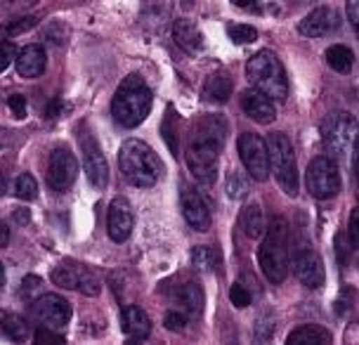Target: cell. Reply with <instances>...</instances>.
Here are the masks:
<instances>
[{
	"label": "cell",
	"instance_id": "cell-1",
	"mask_svg": "<svg viewBox=\"0 0 359 345\" xmlns=\"http://www.w3.org/2000/svg\"><path fill=\"white\" fill-rule=\"evenodd\" d=\"M227 137V123L222 116H203L194 123L187 144V165L201 184H213L220 163V151Z\"/></svg>",
	"mask_w": 359,
	"mask_h": 345
},
{
	"label": "cell",
	"instance_id": "cell-2",
	"mask_svg": "<svg viewBox=\"0 0 359 345\" xmlns=\"http://www.w3.org/2000/svg\"><path fill=\"white\" fill-rule=\"evenodd\" d=\"M258 263L267 282L281 284L291 267V227L286 218H274L265 227V239L258 248Z\"/></svg>",
	"mask_w": 359,
	"mask_h": 345
},
{
	"label": "cell",
	"instance_id": "cell-3",
	"mask_svg": "<svg viewBox=\"0 0 359 345\" xmlns=\"http://www.w3.org/2000/svg\"><path fill=\"white\" fill-rule=\"evenodd\" d=\"M154 93L147 86L142 76L130 74L116 88L111 100V116L121 128H137L142 126L151 111Z\"/></svg>",
	"mask_w": 359,
	"mask_h": 345
},
{
	"label": "cell",
	"instance_id": "cell-4",
	"mask_svg": "<svg viewBox=\"0 0 359 345\" xmlns=\"http://www.w3.org/2000/svg\"><path fill=\"white\" fill-rule=\"evenodd\" d=\"M118 165L121 172L133 187L149 189L163 177V161L156 151L142 140H126L118 149Z\"/></svg>",
	"mask_w": 359,
	"mask_h": 345
},
{
	"label": "cell",
	"instance_id": "cell-5",
	"mask_svg": "<svg viewBox=\"0 0 359 345\" xmlns=\"http://www.w3.org/2000/svg\"><path fill=\"white\" fill-rule=\"evenodd\" d=\"M246 76L253 90L267 95L272 102H286L288 97V79L284 64L272 50H260L246 64Z\"/></svg>",
	"mask_w": 359,
	"mask_h": 345
},
{
	"label": "cell",
	"instance_id": "cell-6",
	"mask_svg": "<svg viewBox=\"0 0 359 345\" xmlns=\"http://www.w3.org/2000/svg\"><path fill=\"white\" fill-rule=\"evenodd\" d=\"M267 151H269V172H274L279 187L284 194L296 196L298 194V163L296 151L288 140L286 133H272L267 135Z\"/></svg>",
	"mask_w": 359,
	"mask_h": 345
},
{
	"label": "cell",
	"instance_id": "cell-7",
	"mask_svg": "<svg viewBox=\"0 0 359 345\" xmlns=\"http://www.w3.org/2000/svg\"><path fill=\"white\" fill-rule=\"evenodd\" d=\"M322 142L331 158L357 156V119L348 111H333L322 123Z\"/></svg>",
	"mask_w": 359,
	"mask_h": 345
},
{
	"label": "cell",
	"instance_id": "cell-8",
	"mask_svg": "<svg viewBox=\"0 0 359 345\" xmlns=\"http://www.w3.org/2000/svg\"><path fill=\"white\" fill-rule=\"evenodd\" d=\"M305 180H307V189H310V194L319 201L333 199V196H336L343 187L341 168H338L336 158H331V156L312 158L310 165H307Z\"/></svg>",
	"mask_w": 359,
	"mask_h": 345
},
{
	"label": "cell",
	"instance_id": "cell-9",
	"mask_svg": "<svg viewBox=\"0 0 359 345\" xmlns=\"http://www.w3.org/2000/svg\"><path fill=\"white\" fill-rule=\"evenodd\" d=\"M53 284L69 291H81L86 296H100L102 282L100 277L90 270L88 265L76 263V260H62L53 270Z\"/></svg>",
	"mask_w": 359,
	"mask_h": 345
},
{
	"label": "cell",
	"instance_id": "cell-10",
	"mask_svg": "<svg viewBox=\"0 0 359 345\" xmlns=\"http://www.w3.org/2000/svg\"><path fill=\"white\" fill-rule=\"evenodd\" d=\"M291 255H293V272H296V277L300 282H303L307 289H322L326 282L324 263H322V258H319V253L312 248L310 241L307 239L293 241Z\"/></svg>",
	"mask_w": 359,
	"mask_h": 345
},
{
	"label": "cell",
	"instance_id": "cell-11",
	"mask_svg": "<svg viewBox=\"0 0 359 345\" xmlns=\"http://www.w3.org/2000/svg\"><path fill=\"white\" fill-rule=\"evenodd\" d=\"M236 149H239V156L243 165H246L248 175L255 182H265L269 177V151H267V142L255 133H243V135L236 140Z\"/></svg>",
	"mask_w": 359,
	"mask_h": 345
},
{
	"label": "cell",
	"instance_id": "cell-12",
	"mask_svg": "<svg viewBox=\"0 0 359 345\" xmlns=\"http://www.w3.org/2000/svg\"><path fill=\"white\" fill-rule=\"evenodd\" d=\"M31 315H34L43 327L62 331L72 322V303L62 298L60 293H43L31 303Z\"/></svg>",
	"mask_w": 359,
	"mask_h": 345
},
{
	"label": "cell",
	"instance_id": "cell-13",
	"mask_svg": "<svg viewBox=\"0 0 359 345\" xmlns=\"http://www.w3.org/2000/svg\"><path fill=\"white\" fill-rule=\"evenodd\" d=\"M76 177H79V161H76V156L67 147L53 149L48 161V187L64 194L67 189H72Z\"/></svg>",
	"mask_w": 359,
	"mask_h": 345
},
{
	"label": "cell",
	"instance_id": "cell-14",
	"mask_svg": "<svg viewBox=\"0 0 359 345\" xmlns=\"http://www.w3.org/2000/svg\"><path fill=\"white\" fill-rule=\"evenodd\" d=\"M79 142L83 149V165H86V175L90 184L97 189H104L109 182V165H107L104 154H102L97 140L90 135V133H83V135H79Z\"/></svg>",
	"mask_w": 359,
	"mask_h": 345
},
{
	"label": "cell",
	"instance_id": "cell-15",
	"mask_svg": "<svg viewBox=\"0 0 359 345\" xmlns=\"http://www.w3.org/2000/svg\"><path fill=\"white\" fill-rule=\"evenodd\" d=\"M135 227V213L130 201L123 199V196H116L111 203H109L107 210V232L109 239L116 241V244H123V241L130 239Z\"/></svg>",
	"mask_w": 359,
	"mask_h": 345
},
{
	"label": "cell",
	"instance_id": "cell-16",
	"mask_svg": "<svg viewBox=\"0 0 359 345\" xmlns=\"http://www.w3.org/2000/svg\"><path fill=\"white\" fill-rule=\"evenodd\" d=\"M180 203H182V215L187 220L189 227H194L196 232H208L210 229V210L208 203L198 194V189L194 187H184L182 196H180Z\"/></svg>",
	"mask_w": 359,
	"mask_h": 345
},
{
	"label": "cell",
	"instance_id": "cell-17",
	"mask_svg": "<svg viewBox=\"0 0 359 345\" xmlns=\"http://www.w3.org/2000/svg\"><path fill=\"white\" fill-rule=\"evenodd\" d=\"M241 109L246 114L248 119L255 121V123L260 126H269L274 119H277V109H274V102L267 97V95H262L258 90H253V88H248V90L241 93Z\"/></svg>",
	"mask_w": 359,
	"mask_h": 345
},
{
	"label": "cell",
	"instance_id": "cell-18",
	"mask_svg": "<svg viewBox=\"0 0 359 345\" xmlns=\"http://www.w3.org/2000/svg\"><path fill=\"white\" fill-rule=\"evenodd\" d=\"M341 27V17L333 8H317L312 10L310 15L303 17V22L298 24V31L307 38H319V36H326L331 31H336Z\"/></svg>",
	"mask_w": 359,
	"mask_h": 345
},
{
	"label": "cell",
	"instance_id": "cell-19",
	"mask_svg": "<svg viewBox=\"0 0 359 345\" xmlns=\"http://www.w3.org/2000/svg\"><path fill=\"white\" fill-rule=\"evenodd\" d=\"M172 41H175V46L180 50H184V53L191 57L201 55L203 48H206L203 34L198 31V27L191 22V19H184V17H180L172 22Z\"/></svg>",
	"mask_w": 359,
	"mask_h": 345
},
{
	"label": "cell",
	"instance_id": "cell-20",
	"mask_svg": "<svg viewBox=\"0 0 359 345\" xmlns=\"http://www.w3.org/2000/svg\"><path fill=\"white\" fill-rule=\"evenodd\" d=\"M121 329H123V334L133 345L137 341H144L151 334V319L140 305H126L121 310Z\"/></svg>",
	"mask_w": 359,
	"mask_h": 345
},
{
	"label": "cell",
	"instance_id": "cell-21",
	"mask_svg": "<svg viewBox=\"0 0 359 345\" xmlns=\"http://www.w3.org/2000/svg\"><path fill=\"white\" fill-rule=\"evenodd\" d=\"M17 74L22 79H38L43 76L45 72V64H48V57H45V50L43 46H27L19 50V57H17Z\"/></svg>",
	"mask_w": 359,
	"mask_h": 345
},
{
	"label": "cell",
	"instance_id": "cell-22",
	"mask_svg": "<svg viewBox=\"0 0 359 345\" xmlns=\"http://www.w3.org/2000/svg\"><path fill=\"white\" fill-rule=\"evenodd\" d=\"M172 303H175L177 310L184 312L189 319L198 317V315H201V310H203V289L196 282L182 284L175 291V296H172Z\"/></svg>",
	"mask_w": 359,
	"mask_h": 345
},
{
	"label": "cell",
	"instance_id": "cell-23",
	"mask_svg": "<svg viewBox=\"0 0 359 345\" xmlns=\"http://www.w3.org/2000/svg\"><path fill=\"white\" fill-rule=\"evenodd\" d=\"M234 93V83L229 79V74L224 72H215L210 74L206 83H203V100L213 102V104H224Z\"/></svg>",
	"mask_w": 359,
	"mask_h": 345
},
{
	"label": "cell",
	"instance_id": "cell-24",
	"mask_svg": "<svg viewBox=\"0 0 359 345\" xmlns=\"http://www.w3.org/2000/svg\"><path fill=\"white\" fill-rule=\"evenodd\" d=\"M288 345H331V331L319 324H303L286 338Z\"/></svg>",
	"mask_w": 359,
	"mask_h": 345
},
{
	"label": "cell",
	"instance_id": "cell-25",
	"mask_svg": "<svg viewBox=\"0 0 359 345\" xmlns=\"http://www.w3.org/2000/svg\"><path fill=\"white\" fill-rule=\"evenodd\" d=\"M241 227L251 239H258V236L265 234V218H262V210L258 203H248L241 210Z\"/></svg>",
	"mask_w": 359,
	"mask_h": 345
},
{
	"label": "cell",
	"instance_id": "cell-26",
	"mask_svg": "<svg viewBox=\"0 0 359 345\" xmlns=\"http://www.w3.org/2000/svg\"><path fill=\"white\" fill-rule=\"evenodd\" d=\"M326 64L338 74H350L355 67V53L348 46H331L326 50Z\"/></svg>",
	"mask_w": 359,
	"mask_h": 345
},
{
	"label": "cell",
	"instance_id": "cell-27",
	"mask_svg": "<svg viewBox=\"0 0 359 345\" xmlns=\"http://www.w3.org/2000/svg\"><path fill=\"white\" fill-rule=\"evenodd\" d=\"M3 334H5V338H10V341L24 343L31 334V327L19 315H8V312H5L3 315Z\"/></svg>",
	"mask_w": 359,
	"mask_h": 345
},
{
	"label": "cell",
	"instance_id": "cell-28",
	"mask_svg": "<svg viewBox=\"0 0 359 345\" xmlns=\"http://www.w3.org/2000/svg\"><path fill=\"white\" fill-rule=\"evenodd\" d=\"M217 255L210 246H194L191 248V267L198 272H210L215 267Z\"/></svg>",
	"mask_w": 359,
	"mask_h": 345
},
{
	"label": "cell",
	"instance_id": "cell-29",
	"mask_svg": "<svg viewBox=\"0 0 359 345\" xmlns=\"http://www.w3.org/2000/svg\"><path fill=\"white\" fill-rule=\"evenodd\" d=\"M224 191L229 194V199H243L251 191V182L243 177V172L232 170L227 175V182H224Z\"/></svg>",
	"mask_w": 359,
	"mask_h": 345
},
{
	"label": "cell",
	"instance_id": "cell-30",
	"mask_svg": "<svg viewBox=\"0 0 359 345\" xmlns=\"http://www.w3.org/2000/svg\"><path fill=\"white\" fill-rule=\"evenodd\" d=\"M15 196H19L22 201H34L38 196V182L31 172H22L15 180Z\"/></svg>",
	"mask_w": 359,
	"mask_h": 345
},
{
	"label": "cell",
	"instance_id": "cell-31",
	"mask_svg": "<svg viewBox=\"0 0 359 345\" xmlns=\"http://www.w3.org/2000/svg\"><path fill=\"white\" fill-rule=\"evenodd\" d=\"M227 36L239 46H248V43L258 41V31L251 24H232V27H227Z\"/></svg>",
	"mask_w": 359,
	"mask_h": 345
},
{
	"label": "cell",
	"instance_id": "cell-32",
	"mask_svg": "<svg viewBox=\"0 0 359 345\" xmlns=\"http://www.w3.org/2000/svg\"><path fill=\"white\" fill-rule=\"evenodd\" d=\"M161 135H163L165 142H168L172 154L177 156V140H175L177 128H175V109H172V107H168V116H165V121L161 123Z\"/></svg>",
	"mask_w": 359,
	"mask_h": 345
},
{
	"label": "cell",
	"instance_id": "cell-33",
	"mask_svg": "<svg viewBox=\"0 0 359 345\" xmlns=\"http://www.w3.org/2000/svg\"><path fill=\"white\" fill-rule=\"evenodd\" d=\"M229 300H232L234 308L243 310V308H248V305L253 303V293L248 291L243 284H234L232 289H229Z\"/></svg>",
	"mask_w": 359,
	"mask_h": 345
},
{
	"label": "cell",
	"instance_id": "cell-34",
	"mask_svg": "<svg viewBox=\"0 0 359 345\" xmlns=\"http://www.w3.org/2000/svg\"><path fill=\"white\" fill-rule=\"evenodd\" d=\"M274 334V317L269 315V312H265V315H260L258 324H255V341H269V336Z\"/></svg>",
	"mask_w": 359,
	"mask_h": 345
},
{
	"label": "cell",
	"instance_id": "cell-35",
	"mask_svg": "<svg viewBox=\"0 0 359 345\" xmlns=\"http://www.w3.org/2000/svg\"><path fill=\"white\" fill-rule=\"evenodd\" d=\"M34 338H36L38 345H64V343H67L60 334H55V329H48V327L36 329Z\"/></svg>",
	"mask_w": 359,
	"mask_h": 345
},
{
	"label": "cell",
	"instance_id": "cell-36",
	"mask_svg": "<svg viewBox=\"0 0 359 345\" xmlns=\"http://www.w3.org/2000/svg\"><path fill=\"white\" fill-rule=\"evenodd\" d=\"M187 315L184 312H180V310H170L168 315L163 317V327L168 329V331H182L184 327H187Z\"/></svg>",
	"mask_w": 359,
	"mask_h": 345
},
{
	"label": "cell",
	"instance_id": "cell-37",
	"mask_svg": "<svg viewBox=\"0 0 359 345\" xmlns=\"http://www.w3.org/2000/svg\"><path fill=\"white\" fill-rule=\"evenodd\" d=\"M38 24V19L31 15V17H22V19H17V22H10L8 24V36L12 38V36H19V34H24V31H29V29H34Z\"/></svg>",
	"mask_w": 359,
	"mask_h": 345
},
{
	"label": "cell",
	"instance_id": "cell-38",
	"mask_svg": "<svg viewBox=\"0 0 359 345\" xmlns=\"http://www.w3.org/2000/svg\"><path fill=\"white\" fill-rule=\"evenodd\" d=\"M8 107L12 109L17 119H24L27 116V97L24 95H10L8 97Z\"/></svg>",
	"mask_w": 359,
	"mask_h": 345
},
{
	"label": "cell",
	"instance_id": "cell-39",
	"mask_svg": "<svg viewBox=\"0 0 359 345\" xmlns=\"http://www.w3.org/2000/svg\"><path fill=\"white\" fill-rule=\"evenodd\" d=\"M41 284H43V282H41V277H34V274H29V277H24V279H22V289H19V296L27 298V293L31 296L34 291L41 289Z\"/></svg>",
	"mask_w": 359,
	"mask_h": 345
},
{
	"label": "cell",
	"instance_id": "cell-40",
	"mask_svg": "<svg viewBox=\"0 0 359 345\" xmlns=\"http://www.w3.org/2000/svg\"><path fill=\"white\" fill-rule=\"evenodd\" d=\"M17 50H15V43L12 41H3V62H0V69H8L10 62H17Z\"/></svg>",
	"mask_w": 359,
	"mask_h": 345
},
{
	"label": "cell",
	"instance_id": "cell-41",
	"mask_svg": "<svg viewBox=\"0 0 359 345\" xmlns=\"http://www.w3.org/2000/svg\"><path fill=\"white\" fill-rule=\"evenodd\" d=\"M62 111H64V100L62 97H55L48 107H45V119L53 121L57 116H62Z\"/></svg>",
	"mask_w": 359,
	"mask_h": 345
},
{
	"label": "cell",
	"instance_id": "cell-42",
	"mask_svg": "<svg viewBox=\"0 0 359 345\" xmlns=\"http://www.w3.org/2000/svg\"><path fill=\"white\" fill-rule=\"evenodd\" d=\"M357 220H359V210H357V208H352V213H350V225H348L350 246H352V248H357V244H359V239H357Z\"/></svg>",
	"mask_w": 359,
	"mask_h": 345
},
{
	"label": "cell",
	"instance_id": "cell-43",
	"mask_svg": "<svg viewBox=\"0 0 359 345\" xmlns=\"http://www.w3.org/2000/svg\"><path fill=\"white\" fill-rule=\"evenodd\" d=\"M348 15H350V22H352V27L357 29V3H348Z\"/></svg>",
	"mask_w": 359,
	"mask_h": 345
},
{
	"label": "cell",
	"instance_id": "cell-44",
	"mask_svg": "<svg viewBox=\"0 0 359 345\" xmlns=\"http://www.w3.org/2000/svg\"><path fill=\"white\" fill-rule=\"evenodd\" d=\"M3 246H8V225H3Z\"/></svg>",
	"mask_w": 359,
	"mask_h": 345
}]
</instances>
